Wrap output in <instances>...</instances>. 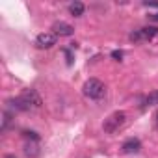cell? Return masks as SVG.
I'll list each match as a JSON object with an SVG mask.
<instances>
[{
    "label": "cell",
    "mask_w": 158,
    "mask_h": 158,
    "mask_svg": "<svg viewBox=\"0 0 158 158\" xmlns=\"http://www.w3.org/2000/svg\"><path fill=\"white\" fill-rule=\"evenodd\" d=\"M8 106L15 108L17 112H30V110H37L43 106V99L41 95L37 93V89H24L19 97L15 99H10L8 101Z\"/></svg>",
    "instance_id": "1"
},
{
    "label": "cell",
    "mask_w": 158,
    "mask_h": 158,
    "mask_svg": "<svg viewBox=\"0 0 158 158\" xmlns=\"http://www.w3.org/2000/svg\"><path fill=\"white\" fill-rule=\"evenodd\" d=\"M127 121H128V115H127L125 112L117 110V112L110 114V115L104 119V123H102V130H104L106 134H117L119 130L125 128Z\"/></svg>",
    "instance_id": "2"
},
{
    "label": "cell",
    "mask_w": 158,
    "mask_h": 158,
    "mask_svg": "<svg viewBox=\"0 0 158 158\" xmlns=\"http://www.w3.org/2000/svg\"><path fill=\"white\" fill-rule=\"evenodd\" d=\"M82 93H84L88 99H91V101H99V99L104 97L106 86L99 80V78H89V80H86V84H84V88H82Z\"/></svg>",
    "instance_id": "3"
},
{
    "label": "cell",
    "mask_w": 158,
    "mask_h": 158,
    "mask_svg": "<svg viewBox=\"0 0 158 158\" xmlns=\"http://www.w3.org/2000/svg\"><path fill=\"white\" fill-rule=\"evenodd\" d=\"M158 35V28H154V26H145V28H138V30H134V32H130V41H134V43H143V41H151V39H154Z\"/></svg>",
    "instance_id": "4"
},
{
    "label": "cell",
    "mask_w": 158,
    "mask_h": 158,
    "mask_svg": "<svg viewBox=\"0 0 158 158\" xmlns=\"http://www.w3.org/2000/svg\"><path fill=\"white\" fill-rule=\"evenodd\" d=\"M56 34L54 32H43V34H39L37 37H35V45L39 47V48H50V47H54L56 45Z\"/></svg>",
    "instance_id": "5"
},
{
    "label": "cell",
    "mask_w": 158,
    "mask_h": 158,
    "mask_svg": "<svg viewBox=\"0 0 158 158\" xmlns=\"http://www.w3.org/2000/svg\"><path fill=\"white\" fill-rule=\"evenodd\" d=\"M141 149V141L138 138H128L123 145H121V151L123 154H138Z\"/></svg>",
    "instance_id": "6"
},
{
    "label": "cell",
    "mask_w": 158,
    "mask_h": 158,
    "mask_svg": "<svg viewBox=\"0 0 158 158\" xmlns=\"http://www.w3.org/2000/svg\"><path fill=\"white\" fill-rule=\"evenodd\" d=\"M52 30H54V34H56V35H60V37H69V35H73V34H74V28H73L71 24L63 23V21L54 23V24H52Z\"/></svg>",
    "instance_id": "7"
},
{
    "label": "cell",
    "mask_w": 158,
    "mask_h": 158,
    "mask_svg": "<svg viewBox=\"0 0 158 158\" xmlns=\"http://www.w3.org/2000/svg\"><path fill=\"white\" fill-rule=\"evenodd\" d=\"M84 11H86V6L82 2H73V4H69V13L73 17H82Z\"/></svg>",
    "instance_id": "8"
},
{
    "label": "cell",
    "mask_w": 158,
    "mask_h": 158,
    "mask_svg": "<svg viewBox=\"0 0 158 158\" xmlns=\"http://www.w3.org/2000/svg\"><path fill=\"white\" fill-rule=\"evenodd\" d=\"M23 151H24V154H26L28 158H35V156H39V152H41L39 147H37V143H32V141H30V143H24V149H23Z\"/></svg>",
    "instance_id": "9"
},
{
    "label": "cell",
    "mask_w": 158,
    "mask_h": 158,
    "mask_svg": "<svg viewBox=\"0 0 158 158\" xmlns=\"http://www.w3.org/2000/svg\"><path fill=\"white\" fill-rule=\"evenodd\" d=\"M143 106H158V89H154L152 93H149L143 101Z\"/></svg>",
    "instance_id": "10"
},
{
    "label": "cell",
    "mask_w": 158,
    "mask_h": 158,
    "mask_svg": "<svg viewBox=\"0 0 158 158\" xmlns=\"http://www.w3.org/2000/svg\"><path fill=\"white\" fill-rule=\"evenodd\" d=\"M2 117H4V119H2V132H4V130H6V128H8V125H10V121H11V115H10V112H8V110H6V112H4V115H2Z\"/></svg>",
    "instance_id": "11"
},
{
    "label": "cell",
    "mask_w": 158,
    "mask_h": 158,
    "mask_svg": "<svg viewBox=\"0 0 158 158\" xmlns=\"http://www.w3.org/2000/svg\"><path fill=\"white\" fill-rule=\"evenodd\" d=\"M24 136H26V138H30L32 141H39V134H37V132H34V130H24Z\"/></svg>",
    "instance_id": "12"
},
{
    "label": "cell",
    "mask_w": 158,
    "mask_h": 158,
    "mask_svg": "<svg viewBox=\"0 0 158 158\" xmlns=\"http://www.w3.org/2000/svg\"><path fill=\"white\" fill-rule=\"evenodd\" d=\"M112 58H114V60H123V52H121V50H114V52H112Z\"/></svg>",
    "instance_id": "13"
},
{
    "label": "cell",
    "mask_w": 158,
    "mask_h": 158,
    "mask_svg": "<svg viewBox=\"0 0 158 158\" xmlns=\"http://www.w3.org/2000/svg\"><path fill=\"white\" fill-rule=\"evenodd\" d=\"M154 125H156V128H158V112L154 114Z\"/></svg>",
    "instance_id": "14"
},
{
    "label": "cell",
    "mask_w": 158,
    "mask_h": 158,
    "mask_svg": "<svg viewBox=\"0 0 158 158\" xmlns=\"http://www.w3.org/2000/svg\"><path fill=\"white\" fill-rule=\"evenodd\" d=\"M151 19H152V21H158V13H154V15H151Z\"/></svg>",
    "instance_id": "15"
},
{
    "label": "cell",
    "mask_w": 158,
    "mask_h": 158,
    "mask_svg": "<svg viewBox=\"0 0 158 158\" xmlns=\"http://www.w3.org/2000/svg\"><path fill=\"white\" fill-rule=\"evenodd\" d=\"M6 158H15V154H6Z\"/></svg>",
    "instance_id": "16"
}]
</instances>
